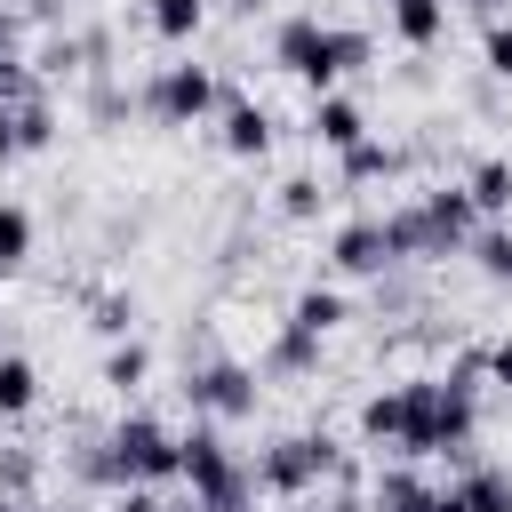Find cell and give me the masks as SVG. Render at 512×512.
<instances>
[{
  "label": "cell",
  "mask_w": 512,
  "mask_h": 512,
  "mask_svg": "<svg viewBox=\"0 0 512 512\" xmlns=\"http://www.w3.org/2000/svg\"><path fill=\"white\" fill-rule=\"evenodd\" d=\"M88 472L112 488H168L176 480V432L160 416H120L104 432V448L88 456Z\"/></svg>",
  "instance_id": "1"
},
{
  "label": "cell",
  "mask_w": 512,
  "mask_h": 512,
  "mask_svg": "<svg viewBox=\"0 0 512 512\" xmlns=\"http://www.w3.org/2000/svg\"><path fill=\"white\" fill-rule=\"evenodd\" d=\"M176 480H192V504H200V512H256V480H248V464L224 448L216 424L176 432Z\"/></svg>",
  "instance_id": "2"
},
{
  "label": "cell",
  "mask_w": 512,
  "mask_h": 512,
  "mask_svg": "<svg viewBox=\"0 0 512 512\" xmlns=\"http://www.w3.org/2000/svg\"><path fill=\"white\" fill-rule=\"evenodd\" d=\"M336 464H344V456H336L328 432H288V440H272V448L248 464V480H256V496H304V488H320Z\"/></svg>",
  "instance_id": "3"
},
{
  "label": "cell",
  "mask_w": 512,
  "mask_h": 512,
  "mask_svg": "<svg viewBox=\"0 0 512 512\" xmlns=\"http://www.w3.org/2000/svg\"><path fill=\"white\" fill-rule=\"evenodd\" d=\"M272 64L296 72L312 96H336V80H344V64H336V24H320V16H288V24L272 32Z\"/></svg>",
  "instance_id": "4"
},
{
  "label": "cell",
  "mask_w": 512,
  "mask_h": 512,
  "mask_svg": "<svg viewBox=\"0 0 512 512\" xmlns=\"http://www.w3.org/2000/svg\"><path fill=\"white\" fill-rule=\"evenodd\" d=\"M136 104H144V120H160V128H192V120L216 112V72H208V64H160Z\"/></svg>",
  "instance_id": "5"
},
{
  "label": "cell",
  "mask_w": 512,
  "mask_h": 512,
  "mask_svg": "<svg viewBox=\"0 0 512 512\" xmlns=\"http://www.w3.org/2000/svg\"><path fill=\"white\" fill-rule=\"evenodd\" d=\"M184 400H192L200 424H240V416H256V368H240V360H208V368L184 376Z\"/></svg>",
  "instance_id": "6"
},
{
  "label": "cell",
  "mask_w": 512,
  "mask_h": 512,
  "mask_svg": "<svg viewBox=\"0 0 512 512\" xmlns=\"http://www.w3.org/2000/svg\"><path fill=\"white\" fill-rule=\"evenodd\" d=\"M408 464L440 456V376H408L400 384V440H392Z\"/></svg>",
  "instance_id": "7"
},
{
  "label": "cell",
  "mask_w": 512,
  "mask_h": 512,
  "mask_svg": "<svg viewBox=\"0 0 512 512\" xmlns=\"http://www.w3.org/2000/svg\"><path fill=\"white\" fill-rule=\"evenodd\" d=\"M328 264H336L344 280H368V272L400 264V256H392V240H384V216H352V224H336V240H328Z\"/></svg>",
  "instance_id": "8"
},
{
  "label": "cell",
  "mask_w": 512,
  "mask_h": 512,
  "mask_svg": "<svg viewBox=\"0 0 512 512\" xmlns=\"http://www.w3.org/2000/svg\"><path fill=\"white\" fill-rule=\"evenodd\" d=\"M216 112H224V152L232 160H264L272 152V112L256 96H216Z\"/></svg>",
  "instance_id": "9"
},
{
  "label": "cell",
  "mask_w": 512,
  "mask_h": 512,
  "mask_svg": "<svg viewBox=\"0 0 512 512\" xmlns=\"http://www.w3.org/2000/svg\"><path fill=\"white\" fill-rule=\"evenodd\" d=\"M464 200H472V216H480V224H512V160H504V152L472 160V176H464Z\"/></svg>",
  "instance_id": "10"
},
{
  "label": "cell",
  "mask_w": 512,
  "mask_h": 512,
  "mask_svg": "<svg viewBox=\"0 0 512 512\" xmlns=\"http://www.w3.org/2000/svg\"><path fill=\"white\" fill-rule=\"evenodd\" d=\"M312 136H320V144L344 160L352 144H368V112H360L352 96H312Z\"/></svg>",
  "instance_id": "11"
},
{
  "label": "cell",
  "mask_w": 512,
  "mask_h": 512,
  "mask_svg": "<svg viewBox=\"0 0 512 512\" xmlns=\"http://www.w3.org/2000/svg\"><path fill=\"white\" fill-rule=\"evenodd\" d=\"M432 504V480L416 472V464H392V472H376V496H368V512H424Z\"/></svg>",
  "instance_id": "12"
},
{
  "label": "cell",
  "mask_w": 512,
  "mask_h": 512,
  "mask_svg": "<svg viewBox=\"0 0 512 512\" xmlns=\"http://www.w3.org/2000/svg\"><path fill=\"white\" fill-rule=\"evenodd\" d=\"M392 8V32L408 40V48H432L440 32H448V0H384Z\"/></svg>",
  "instance_id": "13"
},
{
  "label": "cell",
  "mask_w": 512,
  "mask_h": 512,
  "mask_svg": "<svg viewBox=\"0 0 512 512\" xmlns=\"http://www.w3.org/2000/svg\"><path fill=\"white\" fill-rule=\"evenodd\" d=\"M40 408V368L24 360V352H0V416L16 424V416H32Z\"/></svg>",
  "instance_id": "14"
},
{
  "label": "cell",
  "mask_w": 512,
  "mask_h": 512,
  "mask_svg": "<svg viewBox=\"0 0 512 512\" xmlns=\"http://www.w3.org/2000/svg\"><path fill=\"white\" fill-rule=\"evenodd\" d=\"M456 496H464V512H512V472L504 464H472L456 480Z\"/></svg>",
  "instance_id": "15"
},
{
  "label": "cell",
  "mask_w": 512,
  "mask_h": 512,
  "mask_svg": "<svg viewBox=\"0 0 512 512\" xmlns=\"http://www.w3.org/2000/svg\"><path fill=\"white\" fill-rule=\"evenodd\" d=\"M288 328H304V336H328V328H344V296H336V288H296V304H288Z\"/></svg>",
  "instance_id": "16"
},
{
  "label": "cell",
  "mask_w": 512,
  "mask_h": 512,
  "mask_svg": "<svg viewBox=\"0 0 512 512\" xmlns=\"http://www.w3.org/2000/svg\"><path fill=\"white\" fill-rule=\"evenodd\" d=\"M144 16H152V32H160L168 48H184V40H192V32L208 24V0H152Z\"/></svg>",
  "instance_id": "17"
},
{
  "label": "cell",
  "mask_w": 512,
  "mask_h": 512,
  "mask_svg": "<svg viewBox=\"0 0 512 512\" xmlns=\"http://www.w3.org/2000/svg\"><path fill=\"white\" fill-rule=\"evenodd\" d=\"M312 360H320V336H304V328H288V320H280V336H272L264 368H272V376H304Z\"/></svg>",
  "instance_id": "18"
},
{
  "label": "cell",
  "mask_w": 512,
  "mask_h": 512,
  "mask_svg": "<svg viewBox=\"0 0 512 512\" xmlns=\"http://www.w3.org/2000/svg\"><path fill=\"white\" fill-rule=\"evenodd\" d=\"M464 256H472L488 280H512V224H480V232L464 240Z\"/></svg>",
  "instance_id": "19"
},
{
  "label": "cell",
  "mask_w": 512,
  "mask_h": 512,
  "mask_svg": "<svg viewBox=\"0 0 512 512\" xmlns=\"http://www.w3.org/2000/svg\"><path fill=\"white\" fill-rule=\"evenodd\" d=\"M376 176H400V152L368 136V144H352V152H344V184H376Z\"/></svg>",
  "instance_id": "20"
},
{
  "label": "cell",
  "mask_w": 512,
  "mask_h": 512,
  "mask_svg": "<svg viewBox=\"0 0 512 512\" xmlns=\"http://www.w3.org/2000/svg\"><path fill=\"white\" fill-rule=\"evenodd\" d=\"M24 256H32V208L0 200V272H16Z\"/></svg>",
  "instance_id": "21"
},
{
  "label": "cell",
  "mask_w": 512,
  "mask_h": 512,
  "mask_svg": "<svg viewBox=\"0 0 512 512\" xmlns=\"http://www.w3.org/2000/svg\"><path fill=\"white\" fill-rule=\"evenodd\" d=\"M360 432H368L376 448H392V440H400V392H376V400H360Z\"/></svg>",
  "instance_id": "22"
},
{
  "label": "cell",
  "mask_w": 512,
  "mask_h": 512,
  "mask_svg": "<svg viewBox=\"0 0 512 512\" xmlns=\"http://www.w3.org/2000/svg\"><path fill=\"white\" fill-rule=\"evenodd\" d=\"M16 136H24V152H40V144H56V104H48V96H32V104H16Z\"/></svg>",
  "instance_id": "23"
},
{
  "label": "cell",
  "mask_w": 512,
  "mask_h": 512,
  "mask_svg": "<svg viewBox=\"0 0 512 512\" xmlns=\"http://www.w3.org/2000/svg\"><path fill=\"white\" fill-rule=\"evenodd\" d=\"M144 376H152V352H144V344H120V352L104 360V384H112V392H136Z\"/></svg>",
  "instance_id": "24"
},
{
  "label": "cell",
  "mask_w": 512,
  "mask_h": 512,
  "mask_svg": "<svg viewBox=\"0 0 512 512\" xmlns=\"http://www.w3.org/2000/svg\"><path fill=\"white\" fill-rule=\"evenodd\" d=\"M320 200H328V192H320V176H288V184H280V208H288L296 224H304V216H320Z\"/></svg>",
  "instance_id": "25"
},
{
  "label": "cell",
  "mask_w": 512,
  "mask_h": 512,
  "mask_svg": "<svg viewBox=\"0 0 512 512\" xmlns=\"http://www.w3.org/2000/svg\"><path fill=\"white\" fill-rule=\"evenodd\" d=\"M480 56H488V72H496V80H512V16H496V24H488V48H480Z\"/></svg>",
  "instance_id": "26"
},
{
  "label": "cell",
  "mask_w": 512,
  "mask_h": 512,
  "mask_svg": "<svg viewBox=\"0 0 512 512\" xmlns=\"http://www.w3.org/2000/svg\"><path fill=\"white\" fill-rule=\"evenodd\" d=\"M480 360H488V384H504V392H512V336H496Z\"/></svg>",
  "instance_id": "27"
},
{
  "label": "cell",
  "mask_w": 512,
  "mask_h": 512,
  "mask_svg": "<svg viewBox=\"0 0 512 512\" xmlns=\"http://www.w3.org/2000/svg\"><path fill=\"white\" fill-rule=\"evenodd\" d=\"M24 160V136H16V104H0V168Z\"/></svg>",
  "instance_id": "28"
},
{
  "label": "cell",
  "mask_w": 512,
  "mask_h": 512,
  "mask_svg": "<svg viewBox=\"0 0 512 512\" xmlns=\"http://www.w3.org/2000/svg\"><path fill=\"white\" fill-rule=\"evenodd\" d=\"M112 512H168V504H160V488H120Z\"/></svg>",
  "instance_id": "29"
},
{
  "label": "cell",
  "mask_w": 512,
  "mask_h": 512,
  "mask_svg": "<svg viewBox=\"0 0 512 512\" xmlns=\"http://www.w3.org/2000/svg\"><path fill=\"white\" fill-rule=\"evenodd\" d=\"M96 328H112V336H120V328H128V304H120V296H96Z\"/></svg>",
  "instance_id": "30"
},
{
  "label": "cell",
  "mask_w": 512,
  "mask_h": 512,
  "mask_svg": "<svg viewBox=\"0 0 512 512\" xmlns=\"http://www.w3.org/2000/svg\"><path fill=\"white\" fill-rule=\"evenodd\" d=\"M424 512H464V496H456V488H432V504H424Z\"/></svg>",
  "instance_id": "31"
},
{
  "label": "cell",
  "mask_w": 512,
  "mask_h": 512,
  "mask_svg": "<svg viewBox=\"0 0 512 512\" xmlns=\"http://www.w3.org/2000/svg\"><path fill=\"white\" fill-rule=\"evenodd\" d=\"M8 48H16V16L0 8V56H8Z\"/></svg>",
  "instance_id": "32"
},
{
  "label": "cell",
  "mask_w": 512,
  "mask_h": 512,
  "mask_svg": "<svg viewBox=\"0 0 512 512\" xmlns=\"http://www.w3.org/2000/svg\"><path fill=\"white\" fill-rule=\"evenodd\" d=\"M328 512H368V504H360V496H336V504H328Z\"/></svg>",
  "instance_id": "33"
},
{
  "label": "cell",
  "mask_w": 512,
  "mask_h": 512,
  "mask_svg": "<svg viewBox=\"0 0 512 512\" xmlns=\"http://www.w3.org/2000/svg\"><path fill=\"white\" fill-rule=\"evenodd\" d=\"M232 8H248V16H256V8H264V0H232Z\"/></svg>",
  "instance_id": "34"
},
{
  "label": "cell",
  "mask_w": 512,
  "mask_h": 512,
  "mask_svg": "<svg viewBox=\"0 0 512 512\" xmlns=\"http://www.w3.org/2000/svg\"><path fill=\"white\" fill-rule=\"evenodd\" d=\"M168 512H200V504H168Z\"/></svg>",
  "instance_id": "35"
},
{
  "label": "cell",
  "mask_w": 512,
  "mask_h": 512,
  "mask_svg": "<svg viewBox=\"0 0 512 512\" xmlns=\"http://www.w3.org/2000/svg\"><path fill=\"white\" fill-rule=\"evenodd\" d=\"M480 8H504V0H480Z\"/></svg>",
  "instance_id": "36"
}]
</instances>
